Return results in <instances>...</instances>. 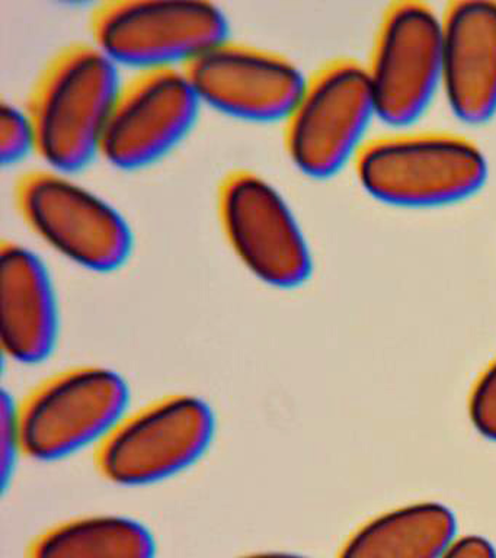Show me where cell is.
<instances>
[{"label":"cell","instance_id":"cell-1","mask_svg":"<svg viewBox=\"0 0 496 558\" xmlns=\"http://www.w3.org/2000/svg\"><path fill=\"white\" fill-rule=\"evenodd\" d=\"M121 82L119 65L93 41L68 44L47 60L24 108L46 168L72 174L99 157Z\"/></svg>","mask_w":496,"mask_h":558},{"label":"cell","instance_id":"cell-2","mask_svg":"<svg viewBox=\"0 0 496 558\" xmlns=\"http://www.w3.org/2000/svg\"><path fill=\"white\" fill-rule=\"evenodd\" d=\"M364 190L400 207H435L476 194L487 178L481 147L451 133H396L364 144L355 157Z\"/></svg>","mask_w":496,"mask_h":558},{"label":"cell","instance_id":"cell-3","mask_svg":"<svg viewBox=\"0 0 496 558\" xmlns=\"http://www.w3.org/2000/svg\"><path fill=\"white\" fill-rule=\"evenodd\" d=\"M16 213L28 230L59 255L93 272H114L133 252L128 220L72 174L25 170L14 183Z\"/></svg>","mask_w":496,"mask_h":558},{"label":"cell","instance_id":"cell-4","mask_svg":"<svg viewBox=\"0 0 496 558\" xmlns=\"http://www.w3.org/2000/svg\"><path fill=\"white\" fill-rule=\"evenodd\" d=\"M374 117L377 105L367 65L330 60L306 77L281 122L286 155L306 177H332L364 147L361 140Z\"/></svg>","mask_w":496,"mask_h":558},{"label":"cell","instance_id":"cell-5","mask_svg":"<svg viewBox=\"0 0 496 558\" xmlns=\"http://www.w3.org/2000/svg\"><path fill=\"white\" fill-rule=\"evenodd\" d=\"M90 41L117 65L184 69L229 38V20L206 0H107L89 13Z\"/></svg>","mask_w":496,"mask_h":558},{"label":"cell","instance_id":"cell-6","mask_svg":"<svg viewBox=\"0 0 496 558\" xmlns=\"http://www.w3.org/2000/svg\"><path fill=\"white\" fill-rule=\"evenodd\" d=\"M216 213L230 251L258 281L293 290L311 278L313 257L302 226L263 174L245 168L225 173Z\"/></svg>","mask_w":496,"mask_h":558},{"label":"cell","instance_id":"cell-7","mask_svg":"<svg viewBox=\"0 0 496 558\" xmlns=\"http://www.w3.org/2000/svg\"><path fill=\"white\" fill-rule=\"evenodd\" d=\"M130 388L116 371L84 366L50 379L19 408L24 453L59 461L102 445L129 416Z\"/></svg>","mask_w":496,"mask_h":558},{"label":"cell","instance_id":"cell-8","mask_svg":"<svg viewBox=\"0 0 496 558\" xmlns=\"http://www.w3.org/2000/svg\"><path fill=\"white\" fill-rule=\"evenodd\" d=\"M216 416L195 396L160 400L120 423L99 452V466L120 486H149L184 473L210 448Z\"/></svg>","mask_w":496,"mask_h":558},{"label":"cell","instance_id":"cell-9","mask_svg":"<svg viewBox=\"0 0 496 558\" xmlns=\"http://www.w3.org/2000/svg\"><path fill=\"white\" fill-rule=\"evenodd\" d=\"M443 13L422 2L386 9L367 65L377 116L387 124L415 122L443 87Z\"/></svg>","mask_w":496,"mask_h":558},{"label":"cell","instance_id":"cell-10","mask_svg":"<svg viewBox=\"0 0 496 558\" xmlns=\"http://www.w3.org/2000/svg\"><path fill=\"white\" fill-rule=\"evenodd\" d=\"M202 107L184 70H137L121 82L99 157L117 169L146 168L189 135Z\"/></svg>","mask_w":496,"mask_h":558},{"label":"cell","instance_id":"cell-11","mask_svg":"<svg viewBox=\"0 0 496 558\" xmlns=\"http://www.w3.org/2000/svg\"><path fill=\"white\" fill-rule=\"evenodd\" d=\"M182 70L202 105L254 122L285 121L307 77L281 52L230 37Z\"/></svg>","mask_w":496,"mask_h":558},{"label":"cell","instance_id":"cell-12","mask_svg":"<svg viewBox=\"0 0 496 558\" xmlns=\"http://www.w3.org/2000/svg\"><path fill=\"white\" fill-rule=\"evenodd\" d=\"M443 89L460 120L496 113V2L457 0L443 12Z\"/></svg>","mask_w":496,"mask_h":558},{"label":"cell","instance_id":"cell-13","mask_svg":"<svg viewBox=\"0 0 496 558\" xmlns=\"http://www.w3.org/2000/svg\"><path fill=\"white\" fill-rule=\"evenodd\" d=\"M59 307L45 262L15 240L0 246V340L20 364H38L55 351Z\"/></svg>","mask_w":496,"mask_h":558},{"label":"cell","instance_id":"cell-14","mask_svg":"<svg viewBox=\"0 0 496 558\" xmlns=\"http://www.w3.org/2000/svg\"><path fill=\"white\" fill-rule=\"evenodd\" d=\"M456 532V518L447 506H404L361 527L339 558H441Z\"/></svg>","mask_w":496,"mask_h":558},{"label":"cell","instance_id":"cell-15","mask_svg":"<svg viewBox=\"0 0 496 558\" xmlns=\"http://www.w3.org/2000/svg\"><path fill=\"white\" fill-rule=\"evenodd\" d=\"M149 527L121 514L75 519L47 532L33 558H155Z\"/></svg>","mask_w":496,"mask_h":558},{"label":"cell","instance_id":"cell-16","mask_svg":"<svg viewBox=\"0 0 496 558\" xmlns=\"http://www.w3.org/2000/svg\"><path fill=\"white\" fill-rule=\"evenodd\" d=\"M34 153L32 122L25 109L3 100L0 107V160L12 166Z\"/></svg>","mask_w":496,"mask_h":558},{"label":"cell","instance_id":"cell-17","mask_svg":"<svg viewBox=\"0 0 496 558\" xmlns=\"http://www.w3.org/2000/svg\"><path fill=\"white\" fill-rule=\"evenodd\" d=\"M470 417L479 434L496 440V362L474 387L470 399Z\"/></svg>","mask_w":496,"mask_h":558},{"label":"cell","instance_id":"cell-18","mask_svg":"<svg viewBox=\"0 0 496 558\" xmlns=\"http://www.w3.org/2000/svg\"><path fill=\"white\" fill-rule=\"evenodd\" d=\"M2 422H0V451H2V480L3 486L10 480L12 473H14V466L16 464V458L20 453H24L23 439H21L20 422H19V408H16L14 400L3 395L2 397V413H0Z\"/></svg>","mask_w":496,"mask_h":558},{"label":"cell","instance_id":"cell-19","mask_svg":"<svg viewBox=\"0 0 496 558\" xmlns=\"http://www.w3.org/2000/svg\"><path fill=\"white\" fill-rule=\"evenodd\" d=\"M441 558H496V549L482 536L468 535L456 538Z\"/></svg>","mask_w":496,"mask_h":558},{"label":"cell","instance_id":"cell-20","mask_svg":"<svg viewBox=\"0 0 496 558\" xmlns=\"http://www.w3.org/2000/svg\"><path fill=\"white\" fill-rule=\"evenodd\" d=\"M239 558H311V557H304V556H300V554H293V553L269 551V553L247 554V556H242Z\"/></svg>","mask_w":496,"mask_h":558}]
</instances>
